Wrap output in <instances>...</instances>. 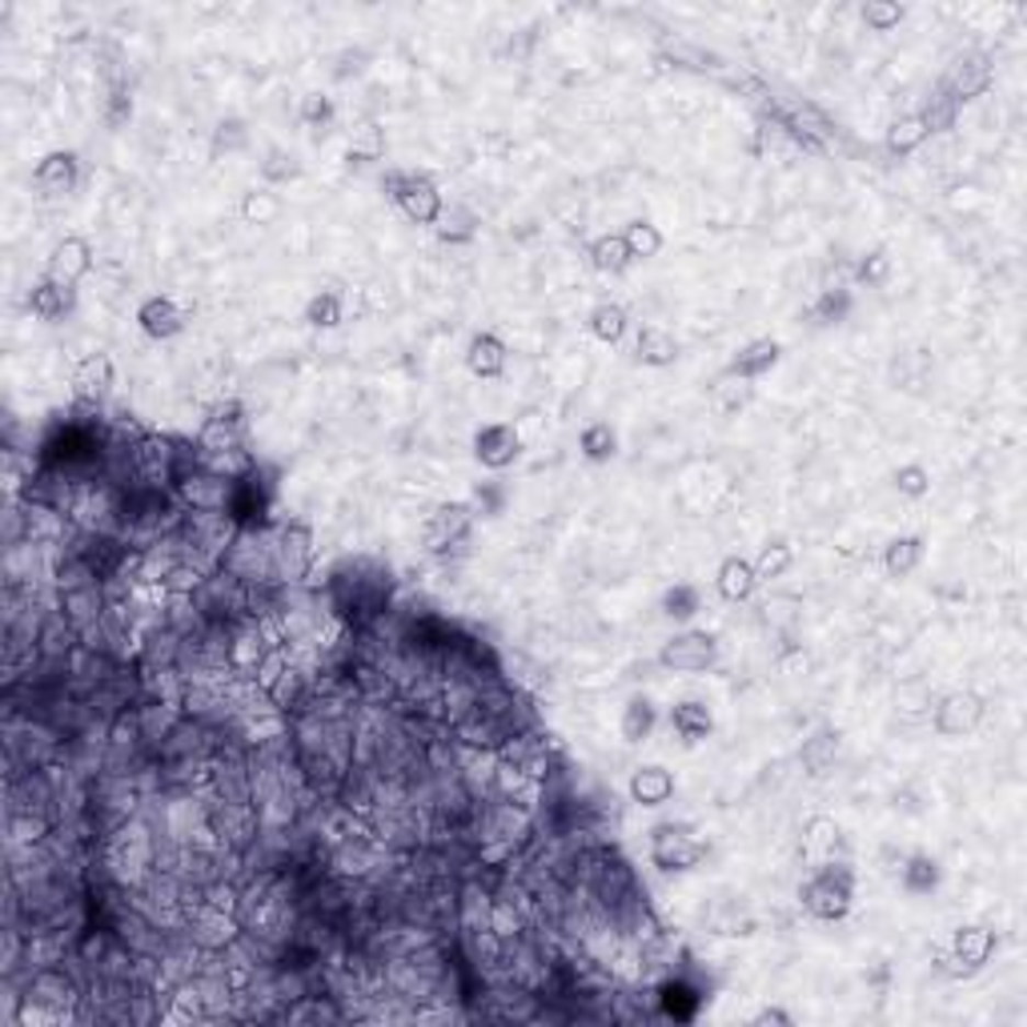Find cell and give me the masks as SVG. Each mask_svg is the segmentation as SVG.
Wrapping results in <instances>:
<instances>
[{"label":"cell","mask_w":1027,"mask_h":1027,"mask_svg":"<svg viewBox=\"0 0 1027 1027\" xmlns=\"http://www.w3.org/2000/svg\"><path fill=\"white\" fill-rule=\"evenodd\" d=\"M21 995L33 1000V1004L53 1007V1012H60L65 1019H77V1012H81L89 992H84V980L77 975V968H72L69 959H57V963H41V968L24 971Z\"/></svg>","instance_id":"obj_1"},{"label":"cell","mask_w":1027,"mask_h":1027,"mask_svg":"<svg viewBox=\"0 0 1027 1027\" xmlns=\"http://www.w3.org/2000/svg\"><path fill=\"white\" fill-rule=\"evenodd\" d=\"M317 566V538L305 522H273V583L305 586Z\"/></svg>","instance_id":"obj_2"},{"label":"cell","mask_w":1027,"mask_h":1027,"mask_svg":"<svg viewBox=\"0 0 1027 1027\" xmlns=\"http://www.w3.org/2000/svg\"><path fill=\"white\" fill-rule=\"evenodd\" d=\"M222 571H229L246 586H278L273 583V522L241 526L234 546L225 550Z\"/></svg>","instance_id":"obj_3"},{"label":"cell","mask_w":1027,"mask_h":1027,"mask_svg":"<svg viewBox=\"0 0 1027 1027\" xmlns=\"http://www.w3.org/2000/svg\"><path fill=\"white\" fill-rule=\"evenodd\" d=\"M799 899H803L806 915H815V919H823V923L847 919L851 899H855V876L847 871V867L831 864L827 859V864H819L815 876L803 883Z\"/></svg>","instance_id":"obj_4"},{"label":"cell","mask_w":1027,"mask_h":1027,"mask_svg":"<svg viewBox=\"0 0 1027 1027\" xmlns=\"http://www.w3.org/2000/svg\"><path fill=\"white\" fill-rule=\"evenodd\" d=\"M474 530V506L470 503H442L421 526V550L433 558H462Z\"/></svg>","instance_id":"obj_5"},{"label":"cell","mask_w":1027,"mask_h":1027,"mask_svg":"<svg viewBox=\"0 0 1027 1027\" xmlns=\"http://www.w3.org/2000/svg\"><path fill=\"white\" fill-rule=\"evenodd\" d=\"M385 198H394V205L402 213H406L414 225H438V217H442L445 201H442V189L433 185L426 173H402V169H390L382 181Z\"/></svg>","instance_id":"obj_6"},{"label":"cell","mask_w":1027,"mask_h":1027,"mask_svg":"<svg viewBox=\"0 0 1027 1027\" xmlns=\"http://www.w3.org/2000/svg\"><path fill=\"white\" fill-rule=\"evenodd\" d=\"M707 859V843L687 823H658L651 831V864L663 871H695Z\"/></svg>","instance_id":"obj_7"},{"label":"cell","mask_w":1027,"mask_h":1027,"mask_svg":"<svg viewBox=\"0 0 1027 1027\" xmlns=\"http://www.w3.org/2000/svg\"><path fill=\"white\" fill-rule=\"evenodd\" d=\"M193 442H198L201 454H229V450H249L246 409L237 406V402H222V406L210 409V418L198 426Z\"/></svg>","instance_id":"obj_8"},{"label":"cell","mask_w":1027,"mask_h":1027,"mask_svg":"<svg viewBox=\"0 0 1027 1027\" xmlns=\"http://www.w3.org/2000/svg\"><path fill=\"white\" fill-rule=\"evenodd\" d=\"M234 494H237V482L217 478L210 470H193V474L173 482V498L185 506L189 514H229Z\"/></svg>","instance_id":"obj_9"},{"label":"cell","mask_w":1027,"mask_h":1027,"mask_svg":"<svg viewBox=\"0 0 1027 1027\" xmlns=\"http://www.w3.org/2000/svg\"><path fill=\"white\" fill-rule=\"evenodd\" d=\"M714 663H719V642L707 631H682L675 639H666L663 651H658V666L675 670V675H702Z\"/></svg>","instance_id":"obj_10"},{"label":"cell","mask_w":1027,"mask_h":1027,"mask_svg":"<svg viewBox=\"0 0 1027 1027\" xmlns=\"http://www.w3.org/2000/svg\"><path fill=\"white\" fill-rule=\"evenodd\" d=\"M93 246H89V237H60L57 246H53V253H48L45 261V278L60 281V285H69V290H77L89 273H93Z\"/></svg>","instance_id":"obj_11"},{"label":"cell","mask_w":1027,"mask_h":1027,"mask_svg":"<svg viewBox=\"0 0 1027 1027\" xmlns=\"http://www.w3.org/2000/svg\"><path fill=\"white\" fill-rule=\"evenodd\" d=\"M983 723V699L975 690H951L935 702V731L944 738H963Z\"/></svg>","instance_id":"obj_12"},{"label":"cell","mask_w":1027,"mask_h":1027,"mask_svg":"<svg viewBox=\"0 0 1027 1027\" xmlns=\"http://www.w3.org/2000/svg\"><path fill=\"white\" fill-rule=\"evenodd\" d=\"M522 454V430L510 426V421H490L474 433V458H478L486 470H506L518 462Z\"/></svg>","instance_id":"obj_13"},{"label":"cell","mask_w":1027,"mask_h":1027,"mask_svg":"<svg viewBox=\"0 0 1027 1027\" xmlns=\"http://www.w3.org/2000/svg\"><path fill=\"white\" fill-rule=\"evenodd\" d=\"M137 326H140V334H145V338L169 341V338H177V334H185L189 314H185V305L177 302V297H165V293H157V297H145V302L137 305Z\"/></svg>","instance_id":"obj_14"},{"label":"cell","mask_w":1027,"mask_h":1027,"mask_svg":"<svg viewBox=\"0 0 1027 1027\" xmlns=\"http://www.w3.org/2000/svg\"><path fill=\"white\" fill-rule=\"evenodd\" d=\"M185 932L201 951H225V947H234L237 939H241V923H237V915H229V911H217L205 903V907L189 919Z\"/></svg>","instance_id":"obj_15"},{"label":"cell","mask_w":1027,"mask_h":1027,"mask_svg":"<svg viewBox=\"0 0 1027 1027\" xmlns=\"http://www.w3.org/2000/svg\"><path fill=\"white\" fill-rule=\"evenodd\" d=\"M77 177H81L77 153L57 149V153H48V157H41V165L33 169V189L41 198H69L72 189H77Z\"/></svg>","instance_id":"obj_16"},{"label":"cell","mask_w":1027,"mask_h":1027,"mask_svg":"<svg viewBox=\"0 0 1027 1027\" xmlns=\"http://www.w3.org/2000/svg\"><path fill=\"white\" fill-rule=\"evenodd\" d=\"M113 377H117V370H113L109 353H84L77 370H72V394L81 397V406H97L113 390Z\"/></svg>","instance_id":"obj_17"},{"label":"cell","mask_w":1027,"mask_h":1027,"mask_svg":"<svg viewBox=\"0 0 1027 1027\" xmlns=\"http://www.w3.org/2000/svg\"><path fill=\"white\" fill-rule=\"evenodd\" d=\"M992 60L988 57H968L959 60L956 69L947 72L944 84H939V93L947 97V101H971V97H983L988 89H992Z\"/></svg>","instance_id":"obj_18"},{"label":"cell","mask_w":1027,"mask_h":1027,"mask_svg":"<svg viewBox=\"0 0 1027 1027\" xmlns=\"http://www.w3.org/2000/svg\"><path fill=\"white\" fill-rule=\"evenodd\" d=\"M57 607H60V614L69 619L72 631L84 634V631H93V627H101L109 598H105V590H101V586H84V590L57 595Z\"/></svg>","instance_id":"obj_19"},{"label":"cell","mask_w":1027,"mask_h":1027,"mask_svg":"<svg viewBox=\"0 0 1027 1027\" xmlns=\"http://www.w3.org/2000/svg\"><path fill=\"white\" fill-rule=\"evenodd\" d=\"M654 1004L666 1019H695V1012L702 1007V992L687 975H666L654 983Z\"/></svg>","instance_id":"obj_20"},{"label":"cell","mask_w":1027,"mask_h":1027,"mask_svg":"<svg viewBox=\"0 0 1027 1027\" xmlns=\"http://www.w3.org/2000/svg\"><path fill=\"white\" fill-rule=\"evenodd\" d=\"M992 956H995V932L992 927L968 923V927H959V932L951 935V959L963 968V975H968V971H980Z\"/></svg>","instance_id":"obj_21"},{"label":"cell","mask_w":1027,"mask_h":1027,"mask_svg":"<svg viewBox=\"0 0 1027 1027\" xmlns=\"http://www.w3.org/2000/svg\"><path fill=\"white\" fill-rule=\"evenodd\" d=\"M506 362H510V350L498 334H474L466 346V370L482 382H494V377L506 374Z\"/></svg>","instance_id":"obj_22"},{"label":"cell","mask_w":1027,"mask_h":1027,"mask_svg":"<svg viewBox=\"0 0 1027 1027\" xmlns=\"http://www.w3.org/2000/svg\"><path fill=\"white\" fill-rule=\"evenodd\" d=\"M627 791H631V799L639 806H663L670 803V794H675V775L666 767H639L631 775V782H627Z\"/></svg>","instance_id":"obj_23"},{"label":"cell","mask_w":1027,"mask_h":1027,"mask_svg":"<svg viewBox=\"0 0 1027 1027\" xmlns=\"http://www.w3.org/2000/svg\"><path fill=\"white\" fill-rule=\"evenodd\" d=\"M666 719H670V731H675L678 738H687V743H702V738L714 731V714H711V707H707L702 699L675 702Z\"/></svg>","instance_id":"obj_24"},{"label":"cell","mask_w":1027,"mask_h":1027,"mask_svg":"<svg viewBox=\"0 0 1027 1027\" xmlns=\"http://www.w3.org/2000/svg\"><path fill=\"white\" fill-rule=\"evenodd\" d=\"M714 586H719V598H726V602H747L759 590V578H755V566L747 558L731 554V558H723L719 574H714Z\"/></svg>","instance_id":"obj_25"},{"label":"cell","mask_w":1027,"mask_h":1027,"mask_svg":"<svg viewBox=\"0 0 1027 1027\" xmlns=\"http://www.w3.org/2000/svg\"><path fill=\"white\" fill-rule=\"evenodd\" d=\"M779 358H782L779 341H775V338H755V341H747V346L738 350V358L731 362V374L755 382V377L770 374V370L779 365Z\"/></svg>","instance_id":"obj_26"},{"label":"cell","mask_w":1027,"mask_h":1027,"mask_svg":"<svg viewBox=\"0 0 1027 1027\" xmlns=\"http://www.w3.org/2000/svg\"><path fill=\"white\" fill-rule=\"evenodd\" d=\"M29 309H33V317H41V321H60V317L72 309V290L53 278H41L33 285V293H29Z\"/></svg>","instance_id":"obj_27"},{"label":"cell","mask_w":1027,"mask_h":1027,"mask_svg":"<svg viewBox=\"0 0 1027 1027\" xmlns=\"http://www.w3.org/2000/svg\"><path fill=\"white\" fill-rule=\"evenodd\" d=\"M634 358H639L642 365H654V370L675 365L678 341L670 338L663 326H646V329H639V338H634Z\"/></svg>","instance_id":"obj_28"},{"label":"cell","mask_w":1027,"mask_h":1027,"mask_svg":"<svg viewBox=\"0 0 1027 1027\" xmlns=\"http://www.w3.org/2000/svg\"><path fill=\"white\" fill-rule=\"evenodd\" d=\"M923 550H927V546H923L919 534L895 538V542H888V550H883V571H888L891 578H907V574L919 571Z\"/></svg>","instance_id":"obj_29"},{"label":"cell","mask_w":1027,"mask_h":1027,"mask_svg":"<svg viewBox=\"0 0 1027 1027\" xmlns=\"http://www.w3.org/2000/svg\"><path fill=\"white\" fill-rule=\"evenodd\" d=\"M627 309H622L619 302H598L595 309H590V317H586V329L595 334L602 346H614V341H622V334H627Z\"/></svg>","instance_id":"obj_30"},{"label":"cell","mask_w":1027,"mask_h":1027,"mask_svg":"<svg viewBox=\"0 0 1027 1027\" xmlns=\"http://www.w3.org/2000/svg\"><path fill=\"white\" fill-rule=\"evenodd\" d=\"M835 755H839V735H835V731H815L811 738H803L799 763H803L806 775H827Z\"/></svg>","instance_id":"obj_31"},{"label":"cell","mask_w":1027,"mask_h":1027,"mask_svg":"<svg viewBox=\"0 0 1027 1027\" xmlns=\"http://www.w3.org/2000/svg\"><path fill=\"white\" fill-rule=\"evenodd\" d=\"M835 843H839V827H835V819L815 815L811 823H806L803 855L811 859V864H827L831 855H835Z\"/></svg>","instance_id":"obj_32"},{"label":"cell","mask_w":1027,"mask_h":1027,"mask_svg":"<svg viewBox=\"0 0 1027 1027\" xmlns=\"http://www.w3.org/2000/svg\"><path fill=\"white\" fill-rule=\"evenodd\" d=\"M578 450H583L586 462H610L619 454V433L610 421H590L583 433H578Z\"/></svg>","instance_id":"obj_33"},{"label":"cell","mask_w":1027,"mask_h":1027,"mask_svg":"<svg viewBox=\"0 0 1027 1027\" xmlns=\"http://www.w3.org/2000/svg\"><path fill=\"white\" fill-rule=\"evenodd\" d=\"M751 394H755V390H751L747 377H735L731 370H726V374L711 385V406L719 409L723 418H731V414H738V409L747 406Z\"/></svg>","instance_id":"obj_34"},{"label":"cell","mask_w":1027,"mask_h":1027,"mask_svg":"<svg viewBox=\"0 0 1027 1027\" xmlns=\"http://www.w3.org/2000/svg\"><path fill=\"white\" fill-rule=\"evenodd\" d=\"M631 249H627V241H622V234H607L598 237V241H590V266L598 269V273H622V269H631Z\"/></svg>","instance_id":"obj_35"},{"label":"cell","mask_w":1027,"mask_h":1027,"mask_svg":"<svg viewBox=\"0 0 1027 1027\" xmlns=\"http://www.w3.org/2000/svg\"><path fill=\"white\" fill-rule=\"evenodd\" d=\"M305 321L314 329H338L341 321H346V297L334 290H321L309 297V305H305Z\"/></svg>","instance_id":"obj_36"},{"label":"cell","mask_w":1027,"mask_h":1027,"mask_svg":"<svg viewBox=\"0 0 1027 1027\" xmlns=\"http://www.w3.org/2000/svg\"><path fill=\"white\" fill-rule=\"evenodd\" d=\"M927 137H932V128H927L923 113H903V117L891 121V128H888V149L911 153V149H919Z\"/></svg>","instance_id":"obj_37"},{"label":"cell","mask_w":1027,"mask_h":1027,"mask_svg":"<svg viewBox=\"0 0 1027 1027\" xmlns=\"http://www.w3.org/2000/svg\"><path fill=\"white\" fill-rule=\"evenodd\" d=\"M654 719H658V711H654L651 699H631L622 707V738L627 743H646L654 731Z\"/></svg>","instance_id":"obj_38"},{"label":"cell","mask_w":1027,"mask_h":1027,"mask_svg":"<svg viewBox=\"0 0 1027 1027\" xmlns=\"http://www.w3.org/2000/svg\"><path fill=\"white\" fill-rule=\"evenodd\" d=\"M899 871H903V888H907L911 895H932V891L939 888V864H935L932 855H911Z\"/></svg>","instance_id":"obj_39"},{"label":"cell","mask_w":1027,"mask_h":1027,"mask_svg":"<svg viewBox=\"0 0 1027 1027\" xmlns=\"http://www.w3.org/2000/svg\"><path fill=\"white\" fill-rule=\"evenodd\" d=\"M281 210H285V201H281V193H273V189H253V193H246V201H241L246 225H273L281 217Z\"/></svg>","instance_id":"obj_40"},{"label":"cell","mask_w":1027,"mask_h":1027,"mask_svg":"<svg viewBox=\"0 0 1027 1027\" xmlns=\"http://www.w3.org/2000/svg\"><path fill=\"white\" fill-rule=\"evenodd\" d=\"M702 610V595H699V586H690V583H675L670 590L663 595V614L666 619H675V622H687V619H695Z\"/></svg>","instance_id":"obj_41"},{"label":"cell","mask_w":1027,"mask_h":1027,"mask_svg":"<svg viewBox=\"0 0 1027 1027\" xmlns=\"http://www.w3.org/2000/svg\"><path fill=\"white\" fill-rule=\"evenodd\" d=\"M622 241H627V249H631L634 261H646V257L663 253V234H658V225L642 222V217L622 229Z\"/></svg>","instance_id":"obj_42"},{"label":"cell","mask_w":1027,"mask_h":1027,"mask_svg":"<svg viewBox=\"0 0 1027 1027\" xmlns=\"http://www.w3.org/2000/svg\"><path fill=\"white\" fill-rule=\"evenodd\" d=\"M385 157V128L365 121L350 133V161H382Z\"/></svg>","instance_id":"obj_43"},{"label":"cell","mask_w":1027,"mask_h":1027,"mask_svg":"<svg viewBox=\"0 0 1027 1027\" xmlns=\"http://www.w3.org/2000/svg\"><path fill=\"white\" fill-rule=\"evenodd\" d=\"M474 213L462 210V205H450V210H442V217H438V225H433V234L442 237L445 246H462V241H470L474 237Z\"/></svg>","instance_id":"obj_44"},{"label":"cell","mask_w":1027,"mask_h":1027,"mask_svg":"<svg viewBox=\"0 0 1027 1027\" xmlns=\"http://www.w3.org/2000/svg\"><path fill=\"white\" fill-rule=\"evenodd\" d=\"M751 566H755V578H759V586H763V583H770V578H782V574L791 571V566H794V550L787 546V542L763 546L759 558L751 562Z\"/></svg>","instance_id":"obj_45"},{"label":"cell","mask_w":1027,"mask_h":1027,"mask_svg":"<svg viewBox=\"0 0 1027 1027\" xmlns=\"http://www.w3.org/2000/svg\"><path fill=\"white\" fill-rule=\"evenodd\" d=\"M859 16H864L867 29L891 33V29L903 21V4H895V0H867L864 9H859Z\"/></svg>","instance_id":"obj_46"},{"label":"cell","mask_w":1027,"mask_h":1027,"mask_svg":"<svg viewBox=\"0 0 1027 1027\" xmlns=\"http://www.w3.org/2000/svg\"><path fill=\"white\" fill-rule=\"evenodd\" d=\"M895 490L903 494V498H923V494L932 490V474H927V466H919V462L899 466L895 470Z\"/></svg>","instance_id":"obj_47"},{"label":"cell","mask_w":1027,"mask_h":1027,"mask_svg":"<svg viewBox=\"0 0 1027 1027\" xmlns=\"http://www.w3.org/2000/svg\"><path fill=\"white\" fill-rule=\"evenodd\" d=\"M895 702L903 714H923L932 707V687H927L923 678H911V682H903V687L895 690Z\"/></svg>","instance_id":"obj_48"},{"label":"cell","mask_w":1027,"mask_h":1027,"mask_svg":"<svg viewBox=\"0 0 1027 1027\" xmlns=\"http://www.w3.org/2000/svg\"><path fill=\"white\" fill-rule=\"evenodd\" d=\"M855 278L864 281V285H883V281L891 278V257L888 253H867L864 261H859V269H855Z\"/></svg>","instance_id":"obj_49"},{"label":"cell","mask_w":1027,"mask_h":1027,"mask_svg":"<svg viewBox=\"0 0 1027 1027\" xmlns=\"http://www.w3.org/2000/svg\"><path fill=\"white\" fill-rule=\"evenodd\" d=\"M297 173H302V165L293 161L285 149H273V153H269V161L261 165V177H266V181H273V185H278V181H290V177H297Z\"/></svg>","instance_id":"obj_50"},{"label":"cell","mask_w":1027,"mask_h":1027,"mask_svg":"<svg viewBox=\"0 0 1027 1027\" xmlns=\"http://www.w3.org/2000/svg\"><path fill=\"white\" fill-rule=\"evenodd\" d=\"M302 121L305 125H329L334 121V101L326 93H309L302 101Z\"/></svg>","instance_id":"obj_51"},{"label":"cell","mask_w":1027,"mask_h":1027,"mask_svg":"<svg viewBox=\"0 0 1027 1027\" xmlns=\"http://www.w3.org/2000/svg\"><path fill=\"white\" fill-rule=\"evenodd\" d=\"M133 117V101H128V93L125 89H113L109 93V105H105V125H125V121Z\"/></svg>","instance_id":"obj_52"},{"label":"cell","mask_w":1027,"mask_h":1027,"mask_svg":"<svg viewBox=\"0 0 1027 1027\" xmlns=\"http://www.w3.org/2000/svg\"><path fill=\"white\" fill-rule=\"evenodd\" d=\"M755 1027H791L794 1019H791V1012H782V1007H763L759 1016L751 1019Z\"/></svg>","instance_id":"obj_53"}]
</instances>
